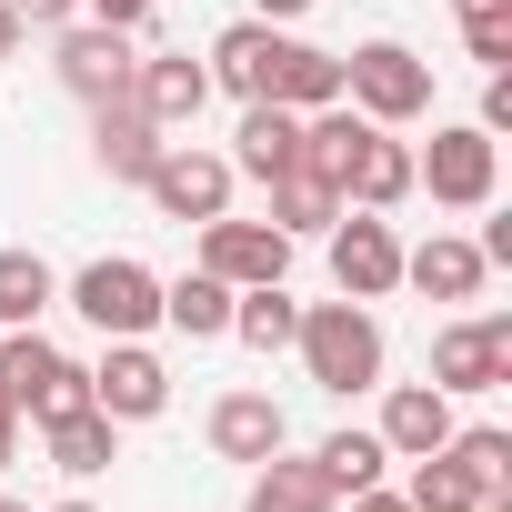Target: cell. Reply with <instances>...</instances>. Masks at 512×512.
Masks as SVG:
<instances>
[{"mask_svg": "<svg viewBox=\"0 0 512 512\" xmlns=\"http://www.w3.org/2000/svg\"><path fill=\"white\" fill-rule=\"evenodd\" d=\"M342 101H352L362 121L402 131V121H422V111H432V61H422V51H402V41H362V51L342 61Z\"/></svg>", "mask_w": 512, "mask_h": 512, "instance_id": "cell-3", "label": "cell"}, {"mask_svg": "<svg viewBox=\"0 0 512 512\" xmlns=\"http://www.w3.org/2000/svg\"><path fill=\"white\" fill-rule=\"evenodd\" d=\"M231 171H251V181H272V171H292L302 161V111H282V101H241V131H231V151H221Z\"/></svg>", "mask_w": 512, "mask_h": 512, "instance_id": "cell-17", "label": "cell"}, {"mask_svg": "<svg viewBox=\"0 0 512 512\" xmlns=\"http://www.w3.org/2000/svg\"><path fill=\"white\" fill-rule=\"evenodd\" d=\"M282 442H292V422H282L272 392H221L211 402V452L221 462H272Z\"/></svg>", "mask_w": 512, "mask_h": 512, "instance_id": "cell-14", "label": "cell"}, {"mask_svg": "<svg viewBox=\"0 0 512 512\" xmlns=\"http://www.w3.org/2000/svg\"><path fill=\"white\" fill-rule=\"evenodd\" d=\"M442 452H452L482 492H512V432H502V422H472V432H452Z\"/></svg>", "mask_w": 512, "mask_h": 512, "instance_id": "cell-28", "label": "cell"}, {"mask_svg": "<svg viewBox=\"0 0 512 512\" xmlns=\"http://www.w3.org/2000/svg\"><path fill=\"white\" fill-rule=\"evenodd\" d=\"M382 452L392 462H422V452H442L462 422H452V392H432V382H402V392H382Z\"/></svg>", "mask_w": 512, "mask_h": 512, "instance_id": "cell-13", "label": "cell"}, {"mask_svg": "<svg viewBox=\"0 0 512 512\" xmlns=\"http://www.w3.org/2000/svg\"><path fill=\"white\" fill-rule=\"evenodd\" d=\"M0 512H31V502H11V492H0Z\"/></svg>", "mask_w": 512, "mask_h": 512, "instance_id": "cell-39", "label": "cell"}, {"mask_svg": "<svg viewBox=\"0 0 512 512\" xmlns=\"http://www.w3.org/2000/svg\"><path fill=\"white\" fill-rule=\"evenodd\" d=\"M201 272H221L231 292H251V282H282L292 272V241L272 231V221H201Z\"/></svg>", "mask_w": 512, "mask_h": 512, "instance_id": "cell-11", "label": "cell"}, {"mask_svg": "<svg viewBox=\"0 0 512 512\" xmlns=\"http://www.w3.org/2000/svg\"><path fill=\"white\" fill-rule=\"evenodd\" d=\"M282 111H332L342 101V51H312V41H292V61H282V91H272Z\"/></svg>", "mask_w": 512, "mask_h": 512, "instance_id": "cell-25", "label": "cell"}, {"mask_svg": "<svg viewBox=\"0 0 512 512\" xmlns=\"http://www.w3.org/2000/svg\"><path fill=\"white\" fill-rule=\"evenodd\" d=\"M21 11V31H61V21H81V0H11Z\"/></svg>", "mask_w": 512, "mask_h": 512, "instance_id": "cell-30", "label": "cell"}, {"mask_svg": "<svg viewBox=\"0 0 512 512\" xmlns=\"http://www.w3.org/2000/svg\"><path fill=\"white\" fill-rule=\"evenodd\" d=\"M21 41H31V31H21V11H11V0H0V61H11Z\"/></svg>", "mask_w": 512, "mask_h": 512, "instance_id": "cell-37", "label": "cell"}, {"mask_svg": "<svg viewBox=\"0 0 512 512\" xmlns=\"http://www.w3.org/2000/svg\"><path fill=\"white\" fill-rule=\"evenodd\" d=\"M51 512H101V502H81V492H71V502H51Z\"/></svg>", "mask_w": 512, "mask_h": 512, "instance_id": "cell-38", "label": "cell"}, {"mask_svg": "<svg viewBox=\"0 0 512 512\" xmlns=\"http://www.w3.org/2000/svg\"><path fill=\"white\" fill-rule=\"evenodd\" d=\"M512 382V312H482V322H442L432 332V392H502Z\"/></svg>", "mask_w": 512, "mask_h": 512, "instance_id": "cell-6", "label": "cell"}, {"mask_svg": "<svg viewBox=\"0 0 512 512\" xmlns=\"http://www.w3.org/2000/svg\"><path fill=\"white\" fill-rule=\"evenodd\" d=\"M292 352H302V372L322 392H372L382 382V322H372V302H312L302 332H292Z\"/></svg>", "mask_w": 512, "mask_h": 512, "instance_id": "cell-1", "label": "cell"}, {"mask_svg": "<svg viewBox=\"0 0 512 512\" xmlns=\"http://www.w3.org/2000/svg\"><path fill=\"white\" fill-rule=\"evenodd\" d=\"M342 201H352V211H392V201H412V141H392V131L372 121L362 151L342 161Z\"/></svg>", "mask_w": 512, "mask_h": 512, "instance_id": "cell-16", "label": "cell"}, {"mask_svg": "<svg viewBox=\"0 0 512 512\" xmlns=\"http://www.w3.org/2000/svg\"><path fill=\"white\" fill-rule=\"evenodd\" d=\"M402 502H412V512H472V502H482V482H472L452 452H422V462H412V482H402Z\"/></svg>", "mask_w": 512, "mask_h": 512, "instance_id": "cell-26", "label": "cell"}, {"mask_svg": "<svg viewBox=\"0 0 512 512\" xmlns=\"http://www.w3.org/2000/svg\"><path fill=\"white\" fill-rule=\"evenodd\" d=\"M21 432H31V422L11 412V392H0V472H11V462H21Z\"/></svg>", "mask_w": 512, "mask_h": 512, "instance_id": "cell-34", "label": "cell"}, {"mask_svg": "<svg viewBox=\"0 0 512 512\" xmlns=\"http://www.w3.org/2000/svg\"><path fill=\"white\" fill-rule=\"evenodd\" d=\"M131 101H141L161 131H191V121H201V101H211V71H201L191 51H161V61H141V71H131Z\"/></svg>", "mask_w": 512, "mask_h": 512, "instance_id": "cell-15", "label": "cell"}, {"mask_svg": "<svg viewBox=\"0 0 512 512\" xmlns=\"http://www.w3.org/2000/svg\"><path fill=\"white\" fill-rule=\"evenodd\" d=\"M171 151V131L121 91V101H91V161L111 171V181H151V161Z\"/></svg>", "mask_w": 512, "mask_h": 512, "instance_id": "cell-12", "label": "cell"}, {"mask_svg": "<svg viewBox=\"0 0 512 512\" xmlns=\"http://www.w3.org/2000/svg\"><path fill=\"white\" fill-rule=\"evenodd\" d=\"M161 322H171V332H191V342H221V332H231V282L191 262L181 282H161Z\"/></svg>", "mask_w": 512, "mask_h": 512, "instance_id": "cell-21", "label": "cell"}, {"mask_svg": "<svg viewBox=\"0 0 512 512\" xmlns=\"http://www.w3.org/2000/svg\"><path fill=\"white\" fill-rule=\"evenodd\" d=\"M312 462H322V482H332V492H362V482H382V472H392L382 432H332V442H322Z\"/></svg>", "mask_w": 512, "mask_h": 512, "instance_id": "cell-27", "label": "cell"}, {"mask_svg": "<svg viewBox=\"0 0 512 512\" xmlns=\"http://www.w3.org/2000/svg\"><path fill=\"white\" fill-rule=\"evenodd\" d=\"M462 41H472V61H482V71H512V31H462Z\"/></svg>", "mask_w": 512, "mask_h": 512, "instance_id": "cell-33", "label": "cell"}, {"mask_svg": "<svg viewBox=\"0 0 512 512\" xmlns=\"http://www.w3.org/2000/svg\"><path fill=\"white\" fill-rule=\"evenodd\" d=\"M71 312H81L101 342H141V332L161 322V272L131 262V251H101V262H81V282H71Z\"/></svg>", "mask_w": 512, "mask_h": 512, "instance_id": "cell-2", "label": "cell"}, {"mask_svg": "<svg viewBox=\"0 0 512 512\" xmlns=\"http://www.w3.org/2000/svg\"><path fill=\"white\" fill-rule=\"evenodd\" d=\"M292 332H302V302H292L282 282L231 292V342H251V352H292Z\"/></svg>", "mask_w": 512, "mask_h": 512, "instance_id": "cell-23", "label": "cell"}, {"mask_svg": "<svg viewBox=\"0 0 512 512\" xmlns=\"http://www.w3.org/2000/svg\"><path fill=\"white\" fill-rule=\"evenodd\" d=\"M282 61H292L282 21H231L201 71H211V91H231V101H272V91H282Z\"/></svg>", "mask_w": 512, "mask_h": 512, "instance_id": "cell-10", "label": "cell"}, {"mask_svg": "<svg viewBox=\"0 0 512 512\" xmlns=\"http://www.w3.org/2000/svg\"><path fill=\"white\" fill-rule=\"evenodd\" d=\"M342 492L322 482V462H292V452H272V462H251V512H332Z\"/></svg>", "mask_w": 512, "mask_h": 512, "instance_id": "cell-22", "label": "cell"}, {"mask_svg": "<svg viewBox=\"0 0 512 512\" xmlns=\"http://www.w3.org/2000/svg\"><path fill=\"white\" fill-rule=\"evenodd\" d=\"M412 191H432L442 211H482L502 191V141L482 121H442L432 151H412Z\"/></svg>", "mask_w": 512, "mask_h": 512, "instance_id": "cell-4", "label": "cell"}, {"mask_svg": "<svg viewBox=\"0 0 512 512\" xmlns=\"http://www.w3.org/2000/svg\"><path fill=\"white\" fill-rule=\"evenodd\" d=\"M51 302H61V272L41 251H0V332H31Z\"/></svg>", "mask_w": 512, "mask_h": 512, "instance_id": "cell-24", "label": "cell"}, {"mask_svg": "<svg viewBox=\"0 0 512 512\" xmlns=\"http://www.w3.org/2000/svg\"><path fill=\"white\" fill-rule=\"evenodd\" d=\"M322 241H332V282H342V302H382V292H402V241H392L382 211H352V201H342V221H332Z\"/></svg>", "mask_w": 512, "mask_h": 512, "instance_id": "cell-7", "label": "cell"}, {"mask_svg": "<svg viewBox=\"0 0 512 512\" xmlns=\"http://www.w3.org/2000/svg\"><path fill=\"white\" fill-rule=\"evenodd\" d=\"M81 372H91V402H101V412H111L121 432H131V422H161V412H171V372H161V362H151L141 342H101V362H81Z\"/></svg>", "mask_w": 512, "mask_h": 512, "instance_id": "cell-9", "label": "cell"}, {"mask_svg": "<svg viewBox=\"0 0 512 512\" xmlns=\"http://www.w3.org/2000/svg\"><path fill=\"white\" fill-rule=\"evenodd\" d=\"M41 442H51V472H71V482H101V472L121 462V422H111L101 402H81V412L41 422Z\"/></svg>", "mask_w": 512, "mask_h": 512, "instance_id": "cell-18", "label": "cell"}, {"mask_svg": "<svg viewBox=\"0 0 512 512\" xmlns=\"http://www.w3.org/2000/svg\"><path fill=\"white\" fill-rule=\"evenodd\" d=\"M231 181H241V171H231L221 151H191V141H171V151L151 161V181H141V191H151V211H161V221L201 231V221H221V211H231Z\"/></svg>", "mask_w": 512, "mask_h": 512, "instance_id": "cell-5", "label": "cell"}, {"mask_svg": "<svg viewBox=\"0 0 512 512\" xmlns=\"http://www.w3.org/2000/svg\"><path fill=\"white\" fill-rule=\"evenodd\" d=\"M262 191H272V231H282V241H312V231H332V221H342V191H332L322 171H302V161H292V171H272Z\"/></svg>", "mask_w": 512, "mask_h": 512, "instance_id": "cell-20", "label": "cell"}, {"mask_svg": "<svg viewBox=\"0 0 512 512\" xmlns=\"http://www.w3.org/2000/svg\"><path fill=\"white\" fill-rule=\"evenodd\" d=\"M482 272H492V262H482L462 231H432L422 251H402V282H412L422 302H472V292H482Z\"/></svg>", "mask_w": 512, "mask_h": 512, "instance_id": "cell-19", "label": "cell"}, {"mask_svg": "<svg viewBox=\"0 0 512 512\" xmlns=\"http://www.w3.org/2000/svg\"><path fill=\"white\" fill-rule=\"evenodd\" d=\"M312 0H251V21H302Z\"/></svg>", "mask_w": 512, "mask_h": 512, "instance_id": "cell-36", "label": "cell"}, {"mask_svg": "<svg viewBox=\"0 0 512 512\" xmlns=\"http://www.w3.org/2000/svg\"><path fill=\"white\" fill-rule=\"evenodd\" d=\"M482 131H492V141L512 131V71H492V91H482Z\"/></svg>", "mask_w": 512, "mask_h": 512, "instance_id": "cell-31", "label": "cell"}, {"mask_svg": "<svg viewBox=\"0 0 512 512\" xmlns=\"http://www.w3.org/2000/svg\"><path fill=\"white\" fill-rule=\"evenodd\" d=\"M61 91L71 101H121L131 91V71H141V51H131V31H111V21H61Z\"/></svg>", "mask_w": 512, "mask_h": 512, "instance_id": "cell-8", "label": "cell"}, {"mask_svg": "<svg viewBox=\"0 0 512 512\" xmlns=\"http://www.w3.org/2000/svg\"><path fill=\"white\" fill-rule=\"evenodd\" d=\"M462 31H512V0H452Z\"/></svg>", "mask_w": 512, "mask_h": 512, "instance_id": "cell-32", "label": "cell"}, {"mask_svg": "<svg viewBox=\"0 0 512 512\" xmlns=\"http://www.w3.org/2000/svg\"><path fill=\"white\" fill-rule=\"evenodd\" d=\"M352 512H412V502H402V492H382V482H362V492H352Z\"/></svg>", "mask_w": 512, "mask_h": 512, "instance_id": "cell-35", "label": "cell"}, {"mask_svg": "<svg viewBox=\"0 0 512 512\" xmlns=\"http://www.w3.org/2000/svg\"><path fill=\"white\" fill-rule=\"evenodd\" d=\"M81 11H91V21H111V31H151L161 0H81Z\"/></svg>", "mask_w": 512, "mask_h": 512, "instance_id": "cell-29", "label": "cell"}]
</instances>
